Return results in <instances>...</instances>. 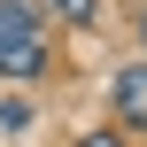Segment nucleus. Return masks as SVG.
<instances>
[{
  "label": "nucleus",
  "instance_id": "obj_1",
  "mask_svg": "<svg viewBox=\"0 0 147 147\" xmlns=\"http://www.w3.org/2000/svg\"><path fill=\"white\" fill-rule=\"evenodd\" d=\"M47 70V23L31 0H0V78H39Z\"/></svg>",
  "mask_w": 147,
  "mask_h": 147
},
{
  "label": "nucleus",
  "instance_id": "obj_2",
  "mask_svg": "<svg viewBox=\"0 0 147 147\" xmlns=\"http://www.w3.org/2000/svg\"><path fill=\"white\" fill-rule=\"evenodd\" d=\"M116 116L147 132V70H116Z\"/></svg>",
  "mask_w": 147,
  "mask_h": 147
},
{
  "label": "nucleus",
  "instance_id": "obj_3",
  "mask_svg": "<svg viewBox=\"0 0 147 147\" xmlns=\"http://www.w3.org/2000/svg\"><path fill=\"white\" fill-rule=\"evenodd\" d=\"M54 16L62 23H93V0H54Z\"/></svg>",
  "mask_w": 147,
  "mask_h": 147
},
{
  "label": "nucleus",
  "instance_id": "obj_5",
  "mask_svg": "<svg viewBox=\"0 0 147 147\" xmlns=\"http://www.w3.org/2000/svg\"><path fill=\"white\" fill-rule=\"evenodd\" d=\"M140 39H147V16H140Z\"/></svg>",
  "mask_w": 147,
  "mask_h": 147
},
{
  "label": "nucleus",
  "instance_id": "obj_4",
  "mask_svg": "<svg viewBox=\"0 0 147 147\" xmlns=\"http://www.w3.org/2000/svg\"><path fill=\"white\" fill-rule=\"evenodd\" d=\"M78 147H124V140H116V132H85Z\"/></svg>",
  "mask_w": 147,
  "mask_h": 147
}]
</instances>
